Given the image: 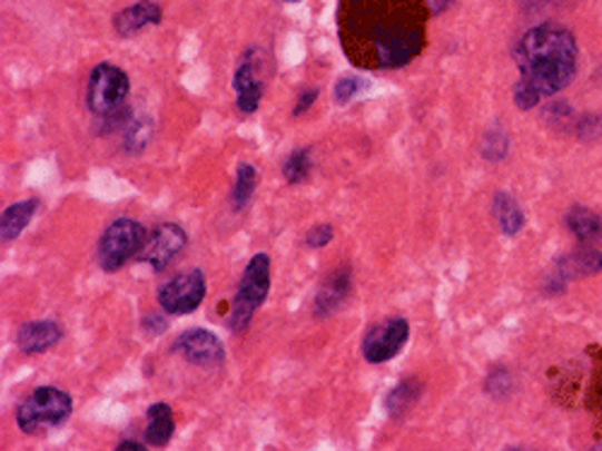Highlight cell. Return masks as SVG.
I'll list each match as a JSON object with an SVG mask.
<instances>
[{
    "label": "cell",
    "mask_w": 602,
    "mask_h": 451,
    "mask_svg": "<svg viewBox=\"0 0 602 451\" xmlns=\"http://www.w3.org/2000/svg\"><path fill=\"white\" fill-rule=\"evenodd\" d=\"M576 134L585 140L600 138L602 136V116L600 114L583 116V119H579V124H576Z\"/></svg>",
    "instance_id": "27"
},
{
    "label": "cell",
    "mask_w": 602,
    "mask_h": 451,
    "mask_svg": "<svg viewBox=\"0 0 602 451\" xmlns=\"http://www.w3.org/2000/svg\"><path fill=\"white\" fill-rule=\"evenodd\" d=\"M63 339V329L56 322H29L18 333V347L24 355H41Z\"/></svg>",
    "instance_id": "13"
},
{
    "label": "cell",
    "mask_w": 602,
    "mask_h": 451,
    "mask_svg": "<svg viewBox=\"0 0 602 451\" xmlns=\"http://www.w3.org/2000/svg\"><path fill=\"white\" fill-rule=\"evenodd\" d=\"M130 92V80L126 70L114 63H99L90 72V82H87V107L95 116H107L116 114Z\"/></svg>",
    "instance_id": "6"
},
{
    "label": "cell",
    "mask_w": 602,
    "mask_h": 451,
    "mask_svg": "<svg viewBox=\"0 0 602 451\" xmlns=\"http://www.w3.org/2000/svg\"><path fill=\"white\" fill-rule=\"evenodd\" d=\"M37 210H39V198H27L20 203H12L10 208H6L3 217H0V239H3V244L18 239L24 232V227L32 223Z\"/></svg>",
    "instance_id": "15"
},
{
    "label": "cell",
    "mask_w": 602,
    "mask_h": 451,
    "mask_svg": "<svg viewBox=\"0 0 602 451\" xmlns=\"http://www.w3.org/2000/svg\"><path fill=\"white\" fill-rule=\"evenodd\" d=\"M270 256L256 254L241 275V283L237 290V297L231 304L229 314V329L231 331H246L248 324L254 322L256 312L263 307V302L268 300L270 293Z\"/></svg>",
    "instance_id": "4"
},
{
    "label": "cell",
    "mask_w": 602,
    "mask_h": 451,
    "mask_svg": "<svg viewBox=\"0 0 602 451\" xmlns=\"http://www.w3.org/2000/svg\"><path fill=\"white\" fill-rule=\"evenodd\" d=\"M234 92H237V105L244 114H254L260 107V97H263V78L258 66L251 61H244L237 72H234Z\"/></svg>",
    "instance_id": "14"
},
{
    "label": "cell",
    "mask_w": 602,
    "mask_h": 451,
    "mask_svg": "<svg viewBox=\"0 0 602 451\" xmlns=\"http://www.w3.org/2000/svg\"><path fill=\"white\" fill-rule=\"evenodd\" d=\"M566 227L574 232V237L583 244H593L602 239V217L585 208H571L566 213Z\"/></svg>",
    "instance_id": "17"
},
{
    "label": "cell",
    "mask_w": 602,
    "mask_h": 451,
    "mask_svg": "<svg viewBox=\"0 0 602 451\" xmlns=\"http://www.w3.org/2000/svg\"><path fill=\"white\" fill-rule=\"evenodd\" d=\"M161 14L165 12H161V6L155 3V0H140V3L130 6L116 14L114 29L121 39H130V37H136L138 32H142V29L159 24Z\"/></svg>",
    "instance_id": "11"
},
{
    "label": "cell",
    "mask_w": 602,
    "mask_h": 451,
    "mask_svg": "<svg viewBox=\"0 0 602 451\" xmlns=\"http://www.w3.org/2000/svg\"><path fill=\"white\" fill-rule=\"evenodd\" d=\"M176 423L169 403H152L148 409V430H145V444L167 447L174 438Z\"/></svg>",
    "instance_id": "16"
},
{
    "label": "cell",
    "mask_w": 602,
    "mask_h": 451,
    "mask_svg": "<svg viewBox=\"0 0 602 451\" xmlns=\"http://www.w3.org/2000/svg\"><path fill=\"white\" fill-rule=\"evenodd\" d=\"M316 99H318V90L316 87H308V90H304L299 97H297V105L295 109H292V116H302L306 114L308 109H312L316 105Z\"/></svg>",
    "instance_id": "28"
},
{
    "label": "cell",
    "mask_w": 602,
    "mask_h": 451,
    "mask_svg": "<svg viewBox=\"0 0 602 451\" xmlns=\"http://www.w3.org/2000/svg\"><path fill=\"white\" fill-rule=\"evenodd\" d=\"M208 293V283H205L203 271H186L181 275H174L169 283L159 287L157 302L159 307L171 316H186L194 314Z\"/></svg>",
    "instance_id": "7"
},
{
    "label": "cell",
    "mask_w": 602,
    "mask_h": 451,
    "mask_svg": "<svg viewBox=\"0 0 602 451\" xmlns=\"http://www.w3.org/2000/svg\"><path fill=\"white\" fill-rule=\"evenodd\" d=\"M314 169V157H312V150L308 148H302V150H295L287 159H285V167H283V174L287 184H302L308 179V174H312Z\"/></svg>",
    "instance_id": "21"
},
{
    "label": "cell",
    "mask_w": 602,
    "mask_h": 451,
    "mask_svg": "<svg viewBox=\"0 0 602 451\" xmlns=\"http://www.w3.org/2000/svg\"><path fill=\"white\" fill-rule=\"evenodd\" d=\"M174 351L181 353L190 365L217 367L225 362V345L208 329H190L174 343Z\"/></svg>",
    "instance_id": "10"
},
{
    "label": "cell",
    "mask_w": 602,
    "mask_h": 451,
    "mask_svg": "<svg viewBox=\"0 0 602 451\" xmlns=\"http://www.w3.org/2000/svg\"><path fill=\"white\" fill-rule=\"evenodd\" d=\"M430 0H341L343 49L359 68H401L422 53L427 41Z\"/></svg>",
    "instance_id": "1"
},
{
    "label": "cell",
    "mask_w": 602,
    "mask_h": 451,
    "mask_svg": "<svg viewBox=\"0 0 602 451\" xmlns=\"http://www.w3.org/2000/svg\"><path fill=\"white\" fill-rule=\"evenodd\" d=\"M422 391H424V386H422V382H417V380H405V382H401L398 386H395V389L391 391L388 399H386L388 415L395 418V420L405 418V413L413 411V405L420 401Z\"/></svg>",
    "instance_id": "19"
},
{
    "label": "cell",
    "mask_w": 602,
    "mask_h": 451,
    "mask_svg": "<svg viewBox=\"0 0 602 451\" xmlns=\"http://www.w3.org/2000/svg\"><path fill=\"white\" fill-rule=\"evenodd\" d=\"M513 58L521 76L513 87V101L519 109L527 111L574 82L579 72V41L564 24L545 22L527 29L513 49Z\"/></svg>",
    "instance_id": "2"
},
{
    "label": "cell",
    "mask_w": 602,
    "mask_h": 451,
    "mask_svg": "<svg viewBox=\"0 0 602 451\" xmlns=\"http://www.w3.org/2000/svg\"><path fill=\"white\" fill-rule=\"evenodd\" d=\"M564 266L569 271H576V273H598V271H602V252L583 249V252L574 254L571 258H566Z\"/></svg>",
    "instance_id": "24"
},
{
    "label": "cell",
    "mask_w": 602,
    "mask_h": 451,
    "mask_svg": "<svg viewBox=\"0 0 602 451\" xmlns=\"http://www.w3.org/2000/svg\"><path fill=\"white\" fill-rule=\"evenodd\" d=\"M256 188H258V169L254 165L241 163L237 167V182H234L231 188V208L241 213L248 203H251Z\"/></svg>",
    "instance_id": "20"
},
{
    "label": "cell",
    "mask_w": 602,
    "mask_h": 451,
    "mask_svg": "<svg viewBox=\"0 0 602 451\" xmlns=\"http://www.w3.org/2000/svg\"><path fill=\"white\" fill-rule=\"evenodd\" d=\"M186 244H188V237L184 227L165 223L152 229V235L148 237V242H145L138 258H140V264H148L159 273L186 249Z\"/></svg>",
    "instance_id": "9"
},
{
    "label": "cell",
    "mask_w": 602,
    "mask_h": 451,
    "mask_svg": "<svg viewBox=\"0 0 602 451\" xmlns=\"http://www.w3.org/2000/svg\"><path fill=\"white\" fill-rule=\"evenodd\" d=\"M72 413V399L68 391L56 386H39L18 405V425L24 434H41L61 428Z\"/></svg>",
    "instance_id": "3"
},
{
    "label": "cell",
    "mask_w": 602,
    "mask_h": 451,
    "mask_svg": "<svg viewBox=\"0 0 602 451\" xmlns=\"http://www.w3.org/2000/svg\"><path fill=\"white\" fill-rule=\"evenodd\" d=\"M152 136V126L145 124L140 119H134L128 124L126 128V138H124V148L130 153V155H138L145 150V145H148Z\"/></svg>",
    "instance_id": "22"
},
{
    "label": "cell",
    "mask_w": 602,
    "mask_h": 451,
    "mask_svg": "<svg viewBox=\"0 0 602 451\" xmlns=\"http://www.w3.org/2000/svg\"><path fill=\"white\" fill-rule=\"evenodd\" d=\"M364 90H369V82L355 76H345L335 82V101L337 105H349V101L357 99Z\"/></svg>",
    "instance_id": "23"
},
{
    "label": "cell",
    "mask_w": 602,
    "mask_h": 451,
    "mask_svg": "<svg viewBox=\"0 0 602 451\" xmlns=\"http://www.w3.org/2000/svg\"><path fill=\"white\" fill-rule=\"evenodd\" d=\"M448 6H451V0H430L432 18H434V14H442V12H444Z\"/></svg>",
    "instance_id": "29"
},
{
    "label": "cell",
    "mask_w": 602,
    "mask_h": 451,
    "mask_svg": "<svg viewBox=\"0 0 602 451\" xmlns=\"http://www.w3.org/2000/svg\"><path fill=\"white\" fill-rule=\"evenodd\" d=\"M335 237V229L330 225H316L306 232V246L308 249H323Z\"/></svg>",
    "instance_id": "26"
},
{
    "label": "cell",
    "mask_w": 602,
    "mask_h": 451,
    "mask_svg": "<svg viewBox=\"0 0 602 451\" xmlns=\"http://www.w3.org/2000/svg\"><path fill=\"white\" fill-rule=\"evenodd\" d=\"M494 217L499 220V227H502L504 235L509 237H516L525 225V215L516 203V198L504 192H499L494 198Z\"/></svg>",
    "instance_id": "18"
},
{
    "label": "cell",
    "mask_w": 602,
    "mask_h": 451,
    "mask_svg": "<svg viewBox=\"0 0 602 451\" xmlns=\"http://www.w3.org/2000/svg\"><path fill=\"white\" fill-rule=\"evenodd\" d=\"M409 339V324L405 318H391V322L374 326L362 343L364 360L372 365H384V362L398 355Z\"/></svg>",
    "instance_id": "8"
},
{
    "label": "cell",
    "mask_w": 602,
    "mask_h": 451,
    "mask_svg": "<svg viewBox=\"0 0 602 451\" xmlns=\"http://www.w3.org/2000/svg\"><path fill=\"white\" fill-rule=\"evenodd\" d=\"M285 3H302V0H285Z\"/></svg>",
    "instance_id": "31"
},
{
    "label": "cell",
    "mask_w": 602,
    "mask_h": 451,
    "mask_svg": "<svg viewBox=\"0 0 602 451\" xmlns=\"http://www.w3.org/2000/svg\"><path fill=\"white\" fill-rule=\"evenodd\" d=\"M600 389H602V384H600Z\"/></svg>",
    "instance_id": "32"
},
{
    "label": "cell",
    "mask_w": 602,
    "mask_h": 451,
    "mask_svg": "<svg viewBox=\"0 0 602 451\" xmlns=\"http://www.w3.org/2000/svg\"><path fill=\"white\" fill-rule=\"evenodd\" d=\"M116 449H119V451H124V449H136V451H142V449H148V444H140V442H136V440H124V442L116 444Z\"/></svg>",
    "instance_id": "30"
},
{
    "label": "cell",
    "mask_w": 602,
    "mask_h": 451,
    "mask_svg": "<svg viewBox=\"0 0 602 451\" xmlns=\"http://www.w3.org/2000/svg\"><path fill=\"white\" fill-rule=\"evenodd\" d=\"M352 293V268L343 266L328 275V281L320 285L316 302H314V314L316 316H330L337 312V307L349 297Z\"/></svg>",
    "instance_id": "12"
},
{
    "label": "cell",
    "mask_w": 602,
    "mask_h": 451,
    "mask_svg": "<svg viewBox=\"0 0 602 451\" xmlns=\"http://www.w3.org/2000/svg\"><path fill=\"white\" fill-rule=\"evenodd\" d=\"M484 157L487 159H502L509 153V136L504 134H487L484 136Z\"/></svg>",
    "instance_id": "25"
},
{
    "label": "cell",
    "mask_w": 602,
    "mask_h": 451,
    "mask_svg": "<svg viewBox=\"0 0 602 451\" xmlns=\"http://www.w3.org/2000/svg\"><path fill=\"white\" fill-rule=\"evenodd\" d=\"M145 242H148V232H145V227L138 220L119 217V220H114L105 229V235L99 239L97 246L99 266L107 273L121 271L130 258L140 256Z\"/></svg>",
    "instance_id": "5"
}]
</instances>
